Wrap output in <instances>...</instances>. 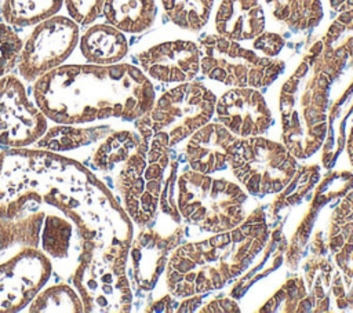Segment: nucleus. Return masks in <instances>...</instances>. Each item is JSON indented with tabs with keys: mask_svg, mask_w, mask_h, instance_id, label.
Masks as SVG:
<instances>
[{
	"mask_svg": "<svg viewBox=\"0 0 353 313\" xmlns=\"http://www.w3.org/2000/svg\"><path fill=\"white\" fill-rule=\"evenodd\" d=\"M73 222L63 214L44 215L41 225V248L51 258H66L73 239Z\"/></svg>",
	"mask_w": 353,
	"mask_h": 313,
	"instance_id": "2eb2a0df",
	"label": "nucleus"
},
{
	"mask_svg": "<svg viewBox=\"0 0 353 313\" xmlns=\"http://www.w3.org/2000/svg\"><path fill=\"white\" fill-rule=\"evenodd\" d=\"M105 0H63L70 18L80 25L94 22L102 14Z\"/></svg>",
	"mask_w": 353,
	"mask_h": 313,
	"instance_id": "6ab92c4d",
	"label": "nucleus"
},
{
	"mask_svg": "<svg viewBox=\"0 0 353 313\" xmlns=\"http://www.w3.org/2000/svg\"><path fill=\"white\" fill-rule=\"evenodd\" d=\"M125 36L109 23L90 26L80 39L83 57L95 65H112L121 61L127 54Z\"/></svg>",
	"mask_w": 353,
	"mask_h": 313,
	"instance_id": "6e6552de",
	"label": "nucleus"
},
{
	"mask_svg": "<svg viewBox=\"0 0 353 313\" xmlns=\"http://www.w3.org/2000/svg\"><path fill=\"white\" fill-rule=\"evenodd\" d=\"M109 131V127L79 128L73 127V124H59L47 128L44 135L36 143L40 149L50 152L72 150L105 138Z\"/></svg>",
	"mask_w": 353,
	"mask_h": 313,
	"instance_id": "9b49d317",
	"label": "nucleus"
},
{
	"mask_svg": "<svg viewBox=\"0 0 353 313\" xmlns=\"http://www.w3.org/2000/svg\"><path fill=\"white\" fill-rule=\"evenodd\" d=\"M79 41L77 23L62 15H52L36 25L22 46L19 73L26 81L61 66Z\"/></svg>",
	"mask_w": 353,
	"mask_h": 313,
	"instance_id": "7ed1b4c3",
	"label": "nucleus"
},
{
	"mask_svg": "<svg viewBox=\"0 0 353 313\" xmlns=\"http://www.w3.org/2000/svg\"><path fill=\"white\" fill-rule=\"evenodd\" d=\"M330 4L334 10H336L338 12H342L353 7V0H330Z\"/></svg>",
	"mask_w": 353,
	"mask_h": 313,
	"instance_id": "aec40b11",
	"label": "nucleus"
},
{
	"mask_svg": "<svg viewBox=\"0 0 353 313\" xmlns=\"http://www.w3.org/2000/svg\"><path fill=\"white\" fill-rule=\"evenodd\" d=\"M44 201L76 226L79 258H103L125 266L132 229L109 189L83 164L44 149L0 153V216L14 218Z\"/></svg>",
	"mask_w": 353,
	"mask_h": 313,
	"instance_id": "f257e3e1",
	"label": "nucleus"
},
{
	"mask_svg": "<svg viewBox=\"0 0 353 313\" xmlns=\"http://www.w3.org/2000/svg\"><path fill=\"white\" fill-rule=\"evenodd\" d=\"M200 51L192 41H168L157 44L139 54L143 70L153 79L172 83L196 76Z\"/></svg>",
	"mask_w": 353,
	"mask_h": 313,
	"instance_id": "0eeeda50",
	"label": "nucleus"
},
{
	"mask_svg": "<svg viewBox=\"0 0 353 313\" xmlns=\"http://www.w3.org/2000/svg\"><path fill=\"white\" fill-rule=\"evenodd\" d=\"M51 274L48 256L37 247H25L0 263V312L23 309Z\"/></svg>",
	"mask_w": 353,
	"mask_h": 313,
	"instance_id": "423d86ee",
	"label": "nucleus"
},
{
	"mask_svg": "<svg viewBox=\"0 0 353 313\" xmlns=\"http://www.w3.org/2000/svg\"><path fill=\"white\" fill-rule=\"evenodd\" d=\"M30 312H84L80 295L66 284L39 291L30 301Z\"/></svg>",
	"mask_w": 353,
	"mask_h": 313,
	"instance_id": "dca6fc26",
	"label": "nucleus"
},
{
	"mask_svg": "<svg viewBox=\"0 0 353 313\" xmlns=\"http://www.w3.org/2000/svg\"><path fill=\"white\" fill-rule=\"evenodd\" d=\"M73 285L81 298L84 312H128L131 290L125 266L103 258H79Z\"/></svg>",
	"mask_w": 353,
	"mask_h": 313,
	"instance_id": "20e7f679",
	"label": "nucleus"
},
{
	"mask_svg": "<svg viewBox=\"0 0 353 313\" xmlns=\"http://www.w3.org/2000/svg\"><path fill=\"white\" fill-rule=\"evenodd\" d=\"M143 138L130 131H116L106 137L92 154V165L105 172L123 164L138 148Z\"/></svg>",
	"mask_w": 353,
	"mask_h": 313,
	"instance_id": "f8f14e48",
	"label": "nucleus"
},
{
	"mask_svg": "<svg viewBox=\"0 0 353 313\" xmlns=\"http://www.w3.org/2000/svg\"><path fill=\"white\" fill-rule=\"evenodd\" d=\"M33 205L34 204H29L18 216H0V251L17 244L23 247L39 245L41 225L46 214L39 208H32Z\"/></svg>",
	"mask_w": 353,
	"mask_h": 313,
	"instance_id": "9d476101",
	"label": "nucleus"
},
{
	"mask_svg": "<svg viewBox=\"0 0 353 313\" xmlns=\"http://www.w3.org/2000/svg\"><path fill=\"white\" fill-rule=\"evenodd\" d=\"M36 105L58 124H80L109 117L132 120L152 109L154 90L128 63L62 65L33 85Z\"/></svg>",
	"mask_w": 353,
	"mask_h": 313,
	"instance_id": "f03ea898",
	"label": "nucleus"
},
{
	"mask_svg": "<svg viewBox=\"0 0 353 313\" xmlns=\"http://www.w3.org/2000/svg\"><path fill=\"white\" fill-rule=\"evenodd\" d=\"M63 0H4L3 17L8 25L30 26L55 15Z\"/></svg>",
	"mask_w": 353,
	"mask_h": 313,
	"instance_id": "ddd939ff",
	"label": "nucleus"
},
{
	"mask_svg": "<svg viewBox=\"0 0 353 313\" xmlns=\"http://www.w3.org/2000/svg\"><path fill=\"white\" fill-rule=\"evenodd\" d=\"M241 239H243V236H241L240 230H234V232H233V240H234V241H240Z\"/></svg>",
	"mask_w": 353,
	"mask_h": 313,
	"instance_id": "412c9836",
	"label": "nucleus"
},
{
	"mask_svg": "<svg viewBox=\"0 0 353 313\" xmlns=\"http://www.w3.org/2000/svg\"><path fill=\"white\" fill-rule=\"evenodd\" d=\"M273 15L287 22L291 29H306L319 23L323 17L320 0H265Z\"/></svg>",
	"mask_w": 353,
	"mask_h": 313,
	"instance_id": "4468645a",
	"label": "nucleus"
},
{
	"mask_svg": "<svg viewBox=\"0 0 353 313\" xmlns=\"http://www.w3.org/2000/svg\"><path fill=\"white\" fill-rule=\"evenodd\" d=\"M47 131V117L28 97L22 81L12 76L0 77V145L26 148Z\"/></svg>",
	"mask_w": 353,
	"mask_h": 313,
	"instance_id": "39448f33",
	"label": "nucleus"
},
{
	"mask_svg": "<svg viewBox=\"0 0 353 313\" xmlns=\"http://www.w3.org/2000/svg\"><path fill=\"white\" fill-rule=\"evenodd\" d=\"M22 40L8 23L0 22V77L7 74L19 59Z\"/></svg>",
	"mask_w": 353,
	"mask_h": 313,
	"instance_id": "a211bd4d",
	"label": "nucleus"
},
{
	"mask_svg": "<svg viewBox=\"0 0 353 313\" xmlns=\"http://www.w3.org/2000/svg\"><path fill=\"white\" fill-rule=\"evenodd\" d=\"M102 14L106 22L121 32L141 33L154 21V0H105Z\"/></svg>",
	"mask_w": 353,
	"mask_h": 313,
	"instance_id": "1a4fd4ad",
	"label": "nucleus"
},
{
	"mask_svg": "<svg viewBox=\"0 0 353 313\" xmlns=\"http://www.w3.org/2000/svg\"><path fill=\"white\" fill-rule=\"evenodd\" d=\"M161 3L174 23L196 30L207 22L214 0H161Z\"/></svg>",
	"mask_w": 353,
	"mask_h": 313,
	"instance_id": "f3484780",
	"label": "nucleus"
}]
</instances>
